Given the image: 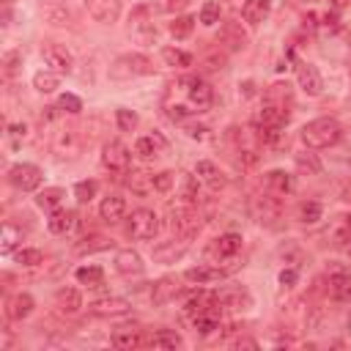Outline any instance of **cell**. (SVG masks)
Here are the masks:
<instances>
[{"label":"cell","instance_id":"cell-1","mask_svg":"<svg viewBox=\"0 0 351 351\" xmlns=\"http://www.w3.org/2000/svg\"><path fill=\"white\" fill-rule=\"evenodd\" d=\"M343 137V129L335 118H313L307 121L302 129H299V140L304 143V148L310 151H321V148H329V145H337Z\"/></svg>","mask_w":351,"mask_h":351},{"label":"cell","instance_id":"cell-2","mask_svg":"<svg viewBox=\"0 0 351 351\" xmlns=\"http://www.w3.org/2000/svg\"><path fill=\"white\" fill-rule=\"evenodd\" d=\"M156 66L151 58L140 55V52H126V55H118L112 63H110V80H134V77H148L154 74Z\"/></svg>","mask_w":351,"mask_h":351},{"label":"cell","instance_id":"cell-3","mask_svg":"<svg viewBox=\"0 0 351 351\" xmlns=\"http://www.w3.org/2000/svg\"><path fill=\"white\" fill-rule=\"evenodd\" d=\"M52 151L60 159H74L82 151V134L74 123H63L52 132Z\"/></svg>","mask_w":351,"mask_h":351},{"label":"cell","instance_id":"cell-4","mask_svg":"<svg viewBox=\"0 0 351 351\" xmlns=\"http://www.w3.org/2000/svg\"><path fill=\"white\" fill-rule=\"evenodd\" d=\"M239 250H241V236H239V233H222L219 239L211 241V247L206 250V258H208V263H217V266H219V261L236 263ZM236 266H239V263H236ZM228 271H230V269H228Z\"/></svg>","mask_w":351,"mask_h":351},{"label":"cell","instance_id":"cell-5","mask_svg":"<svg viewBox=\"0 0 351 351\" xmlns=\"http://www.w3.org/2000/svg\"><path fill=\"white\" fill-rule=\"evenodd\" d=\"M8 181L19 189V192H33L41 186L44 181V173L38 165H30V162H16L8 167Z\"/></svg>","mask_w":351,"mask_h":351},{"label":"cell","instance_id":"cell-6","mask_svg":"<svg viewBox=\"0 0 351 351\" xmlns=\"http://www.w3.org/2000/svg\"><path fill=\"white\" fill-rule=\"evenodd\" d=\"M159 233V217L154 208H137L129 217V236L137 241H148Z\"/></svg>","mask_w":351,"mask_h":351},{"label":"cell","instance_id":"cell-7","mask_svg":"<svg viewBox=\"0 0 351 351\" xmlns=\"http://www.w3.org/2000/svg\"><path fill=\"white\" fill-rule=\"evenodd\" d=\"M186 88V99H189V107L195 110V112H208V107H211V101H214V90H211V85L206 82V80H200V77H184L181 80Z\"/></svg>","mask_w":351,"mask_h":351},{"label":"cell","instance_id":"cell-8","mask_svg":"<svg viewBox=\"0 0 351 351\" xmlns=\"http://www.w3.org/2000/svg\"><path fill=\"white\" fill-rule=\"evenodd\" d=\"M170 228L181 239H189V236H195L200 230V214L195 211V206L184 203V206H178V208L170 211Z\"/></svg>","mask_w":351,"mask_h":351},{"label":"cell","instance_id":"cell-9","mask_svg":"<svg viewBox=\"0 0 351 351\" xmlns=\"http://www.w3.org/2000/svg\"><path fill=\"white\" fill-rule=\"evenodd\" d=\"M129 162H132L129 148H126L121 140H110V143H104V148H101V165H104V170L123 176V173L129 170Z\"/></svg>","mask_w":351,"mask_h":351},{"label":"cell","instance_id":"cell-10","mask_svg":"<svg viewBox=\"0 0 351 351\" xmlns=\"http://www.w3.org/2000/svg\"><path fill=\"white\" fill-rule=\"evenodd\" d=\"M329 296L335 302H348L351 299V271L343 263H329Z\"/></svg>","mask_w":351,"mask_h":351},{"label":"cell","instance_id":"cell-11","mask_svg":"<svg viewBox=\"0 0 351 351\" xmlns=\"http://www.w3.org/2000/svg\"><path fill=\"white\" fill-rule=\"evenodd\" d=\"M41 58H44V63L49 66V71H55V74H71V69H74L71 52H69L66 47H60V44H47V47H41Z\"/></svg>","mask_w":351,"mask_h":351},{"label":"cell","instance_id":"cell-12","mask_svg":"<svg viewBox=\"0 0 351 351\" xmlns=\"http://www.w3.org/2000/svg\"><path fill=\"white\" fill-rule=\"evenodd\" d=\"M214 293H217V302L222 304V310H247V307H252V296L241 285H222Z\"/></svg>","mask_w":351,"mask_h":351},{"label":"cell","instance_id":"cell-13","mask_svg":"<svg viewBox=\"0 0 351 351\" xmlns=\"http://www.w3.org/2000/svg\"><path fill=\"white\" fill-rule=\"evenodd\" d=\"M217 307H222L219 302H217V293L211 291H197V293H192L186 302H184V315H186V321L192 324L195 318H200V315H206V313H211V310H217Z\"/></svg>","mask_w":351,"mask_h":351},{"label":"cell","instance_id":"cell-14","mask_svg":"<svg viewBox=\"0 0 351 351\" xmlns=\"http://www.w3.org/2000/svg\"><path fill=\"white\" fill-rule=\"evenodd\" d=\"M230 271L225 266H217V263H200V266H192L184 271V280L192 282V285H208V282H219L225 280Z\"/></svg>","mask_w":351,"mask_h":351},{"label":"cell","instance_id":"cell-15","mask_svg":"<svg viewBox=\"0 0 351 351\" xmlns=\"http://www.w3.org/2000/svg\"><path fill=\"white\" fill-rule=\"evenodd\" d=\"M296 82H299V88H302L307 96H318V93L324 90V77H321V71H318L313 63H307V60H299V63H296Z\"/></svg>","mask_w":351,"mask_h":351},{"label":"cell","instance_id":"cell-16","mask_svg":"<svg viewBox=\"0 0 351 351\" xmlns=\"http://www.w3.org/2000/svg\"><path fill=\"white\" fill-rule=\"evenodd\" d=\"M85 8L99 25H112L121 16V0H85Z\"/></svg>","mask_w":351,"mask_h":351},{"label":"cell","instance_id":"cell-17","mask_svg":"<svg viewBox=\"0 0 351 351\" xmlns=\"http://www.w3.org/2000/svg\"><path fill=\"white\" fill-rule=\"evenodd\" d=\"M129 310H132V304L121 296H104V299L90 302V315H96V318H118V315H126Z\"/></svg>","mask_w":351,"mask_h":351},{"label":"cell","instance_id":"cell-18","mask_svg":"<svg viewBox=\"0 0 351 351\" xmlns=\"http://www.w3.org/2000/svg\"><path fill=\"white\" fill-rule=\"evenodd\" d=\"M291 118V107L288 104H274V101H263L261 112H258V126H274L282 129Z\"/></svg>","mask_w":351,"mask_h":351},{"label":"cell","instance_id":"cell-19","mask_svg":"<svg viewBox=\"0 0 351 351\" xmlns=\"http://www.w3.org/2000/svg\"><path fill=\"white\" fill-rule=\"evenodd\" d=\"M252 217L261 222V225H274L280 219V203L274 195H261L252 200Z\"/></svg>","mask_w":351,"mask_h":351},{"label":"cell","instance_id":"cell-20","mask_svg":"<svg viewBox=\"0 0 351 351\" xmlns=\"http://www.w3.org/2000/svg\"><path fill=\"white\" fill-rule=\"evenodd\" d=\"M33 307H36L33 296L25 293V291H19V293L8 296V302H5V318L8 321H25L33 313Z\"/></svg>","mask_w":351,"mask_h":351},{"label":"cell","instance_id":"cell-21","mask_svg":"<svg viewBox=\"0 0 351 351\" xmlns=\"http://www.w3.org/2000/svg\"><path fill=\"white\" fill-rule=\"evenodd\" d=\"M41 16H44L52 27H71V25H74L71 11H69L63 3H58V0H47V3H41Z\"/></svg>","mask_w":351,"mask_h":351},{"label":"cell","instance_id":"cell-22","mask_svg":"<svg viewBox=\"0 0 351 351\" xmlns=\"http://www.w3.org/2000/svg\"><path fill=\"white\" fill-rule=\"evenodd\" d=\"M143 258L134 250H118L115 252V271L121 277H140L143 274Z\"/></svg>","mask_w":351,"mask_h":351},{"label":"cell","instance_id":"cell-23","mask_svg":"<svg viewBox=\"0 0 351 351\" xmlns=\"http://www.w3.org/2000/svg\"><path fill=\"white\" fill-rule=\"evenodd\" d=\"M178 293H181L178 277H159V280L154 282V288H151V302H154V304H167V302H173Z\"/></svg>","mask_w":351,"mask_h":351},{"label":"cell","instance_id":"cell-24","mask_svg":"<svg viewBox=\"0 0 351 351\" xmlns=\"http://www.w3.org/2000/svg\"><path fill=\"white\" fill-rule=\"evenodd\" d=\"M55 307L63 315H74L82 307V293L77 288H71V285H63V288L55 291Z\"/></svg>","mask_w":351,"mask_h":351},{"label":"cell","instance_id":"cell-25","mask_svg":"<svg viewBox=\"0 0 351 351\" xmlns=\"http://www.w3.org/2000/svg\"><path fill=\"white\" fill-rule=\"evenodd\" d=\"M110 343L115 348H140V346H148V337L143 335V329H134V326H123V329H115Z\"/></svg>","mask_w":351,"mask_h":351},{"label":"cell","instance_id":"cell-26","mask_svg":"<svg viewBox=\"0 0 351 351\" xmlns=\"http://www.w3.org/2000/svg\"><path fill=\"white\" fill-rule=\"evenodd\" d=\"M47 228L52 233H58V236L71 233L77 228V211H71V208H55L49 214V219H47Z\"/></svg>","mask_w":351,"mask_h":351},{"label":"cell","instance_id":"cell-27","mask_svg":"<svg viewBox=\"0 0 351 351\" xmlns=\"http://www.w3.org/2000/svg\"><path fill=\"white\" fill-rule=\"evenodd\" d=\"M263 184H266V192L269 195H288L291 189H293V176L291 173H285V170H269L266 173V178H263Z\"/></svg>","mask_w":351,"mask_h":351},{"label":"cell","instance_id":"cell-28","mask_svg":"<svg viewBox=\"0 0 351 351\" xmlns=\"http://www.w3.org/2000/svg\"><path fill=\"white\" fill-rule=\"evenodd\" d=\"M123 214H126V200H123L121 195H107V197H101V203H99V217H101L104 222H118V219H123Z\"/></svg>","mask_w":351,"mask_h":351},{"label":"cell","instance_id":"cell-29","mask_svg":"<svg viewBox=\"0 0 351 351\" xmlns=\"http://www.w3.org/2000/svg\"><path fill=\"white\" fill-rule=\"evenodd\" d=\"M165 145H167V140H165L159 132H151V134H145V137H137L134 154L143 156V159H151V156H156L159 151H165Z\"/></svg>","mask_w":351,"mask_h":351},{"label":"cell","instance_id":"cell-30","mask_svg":"<svg viewBox=\"0 0 351 351\" xmlns=\"http://www.w3.org/2000/svg\"><path fill=\"white\" fill-rule=\"evenodd\" d=\"M195 176H197V181L208 184L211 189L225 186V176H222V173H219V167H217L214 162H208V159H200V162L195 165Z\"/></svg>","mask_w":351,"mask_h":351},{"label":"cell","instance_id":"cell-31","mask_svg":"<svg viewBox=\"0 0 351 351\" xmlns=\"http://www.w3.org/2000/svg\"><path fill=\"white\" fill-rule=\"evenodd\" d=\"M269 11H271V0H244L241 5V16L250 25H261L269 16Z\"/></svg>","mask_w":351,"mask_h":351},{"label":"cell","instance_id":"cell-32","mask_svg":"<svg viewBox=\"0 0 351 351\" xmlns=\"http://www.w3.org/2000/svg\"><path fill=\"white\" fill-rule=\"evenodd\" d=\"M126 186L134 192V195H148L154 189V176L145 173V170H126Z\"/></svg>","mask_w":351,"mask_h":351},{"label":"cell","instance_id":"cell-33","mask_svg":"<svg viewBox=\"0 0 351 351\" xmlns=\"http://www.w3.org/2000/svg\"><path fill=\"white\" fill-rule=\"evenodd\" d=\"M148 346L151 348H181L184 340L176 329H156L154 335H148Z\"/></svg>","mask_w":351,"mask_h":351},{"label":"cell","instance_id":"cell-34","mask_svg":"<svg viewBox=\"0 0 351 351\" xmlns=\"http://www.w3.org/2000/svg\"><path fill=\"white\" fill-rule=\"evenodd\" d=\"M219 38H222L230 49H244V47H247V33L241 30V25H239V22H225V27H222Z\"/></svg>","mask_w":351,"mask_h":351},{"label":"cell","instance_id":"cell-35","mask_svg":"<svg viewBox=\"0 0 351 351\" xmlns=\"http://www.w3.org/2000/svg\"><path fill=\"white\" fill-rule=\"evenodd\" d=\"M184 252H186V241H167V244H162V247H154V261H159V263H173V261H178Z\"/></svg>","mask_w":351,"mask_h":351},{"label":"cell","instance_id":"cell-36","mask_svg":"<svg viewBox=\"0 0 351 351\" xmlns=\"http://www.w3.org/2000/svg\"><path fill=\"white\" fill-rule=\"evenodd\" d=\"M74 277H77L80 285H88V288H99V285H104V269L96 266V263H90V266H80V269L74 271Z\"/></svg>","mask_w":351,"mask_h":351},{"label":"cell","instance_id":"cell-37","mask_svg":"<svg viewBox=\"0 0 351 351\" xmlns=\"http://www.w3.org/2000/svg\"><path fill=\"white\" fill-rule=\"evenodd\" d=\"M63 197H66V192H63L60 186H47V189H41V192L36 195V206L44 208V211H55Z\"/></svg>","mask_w":351,"mask_h":351},{"label":"cell","instance_id":"cell-38","mask_svg":"<svg viewBox=\"0 0 351 351\" xmlns=\"http://www.w3.org/2000/svg\"><path fill=\"white\" fill-rule=\"evenodd\" d=\"M110 247H112L110 239H104V236H99V233H90V236H82V239L74 244V252L85 255V252H99V250H110Z\"/></svg>","mask_w":351,"mask_h":351},{"label":"cell","instance_id":"cell-39","mask_svg":"<svg viewBox=\"0 0 351 351\" xmlns=\"http://www.w3.org/2000/svg\"><path fill=\"white\" fill-rule=\"evenodd\" d=\"M162 60H165L167 66H173V69H186V66H192V55H189L186 49H178V47H165V49H162Z\"/></svg>","mask_w":351,"mask_h":351},{"label":"cell","instance_id":"cell-40","mask_svg":"<svg viewBox=\"0 0 351 351\" xmlns=\"http://www.w3.org/2000/svg\"><path fill=\"white\" fill-rule=\"evenodd\" d=\"M263 101H274V104H288L291 107V85L288 82H274L266 88Z\"/></svg>","mask_w":351,"mask_h":351},{"label":"cell","instance_id":"cell-41","mask_svg":"<svg viewBox=\"0 0 351 351\" xmlns=\"http://www.w3.org/2000/svg\"><path fill=\"white\" fill-rule=\"evenodd\" d=\"M58 112H69V115H80L82 112V99L74 93H60L58 96Z\"/></svg>","mask_w":351,"mask_h":351},{"label":"cell","instance_id":"cell-42","mask_svg":"<svg viewBox=\"0 0 351 351\" xmlns=\"http://www.w3.org/2000/svg\"><path fill=\"white\" fill-rule=\"evenodd\" d=\"M321 214H324V206H321L318 200H307V203H302V208H299V219H302L304 225H315V222L321 219Z\"/></svg>","mask_w":351,"mask_h":351},{"label":"cell","instance_id":"cell-43","mask_svg":"<svg viewBox=\"0 0 351 351\" xmlns=\"http://www.w3.org/2000/svg\"><path fill=\"white\" fill-rule=\"evenodd\" d=\"M33 88H36L38 93H52V90L58 88V74H55V71H38V74L33 77Z\"/></svg>","mask_w":351,"mask_h":351},{"label":"cell","instance_id":"cell-44","mask_svg":"<svg viewBox=\"0 0 351 351\" xmlns=\"http://www.w3.org/2000/svg\"><path fill=\"white\" fill-rule=\"evenodd\" d=\"M115 123H118V129H121V132H134V129H137V123H140V118H137V112H132V110L121 107V110H115Z\"/></svg>","mask_w":351,"mask_h":351},{"label":"cell","instance_id":"cell-45","mask_svg":"<svg viewBox=\"0 0 351 351\" xmlns=\"http://www.w3.org/2000/svg\"><path fill=\"white\" fill-rule=\"evenodd\" d=\"M296 167H299V173H307V176L321 173V162L315 154H296Z\"/></svg>","mask_w":351,"mask_h":351},{"label":"cell","instance_id":"cell-46","mask_svg":"<svg viewBox=\"0 0 351 351\" xmlns=\"http://www.w3.org/2000/svg\"><path fill=\"white\" fill-rule=\"evenodd\" d=\"M96 189H99V184H96L93 178L77 181V184H74V197H77L80 203H90V200L96 197Z\"/></svg>","mask_w":351,"mask_h":351},{"label":"cell","instance_id":"cell-47","mask_svg":"<svg viewBox=\"0 0 351 351\" xmlns=\"http://www.w3.org/2000/svg\"><path fill=\"white\" fill-rule=\"evenodd\" d=\"M14 261L22 263V266H38V263L44 261V255H41V250H36V247H22V250L14 252Z\"/></svg>","mask_w":351,"mask_h":351},{"label":"cell","instance_id":"cell-48","mask_svg":"<svg viewBox=\"0 0 351 351\" xmlns=\"http://www.w3.org/2000/svg\"><path fill=\"white\" fill-rule=\"evenodd\" d=\"M192 27H195V19L192 16H176L170 22V36L173 38H186L192 33Z\"/></svg>","mask_w":351,"mask_h":351},{"label":"cell","instance_id":"cell-49","mask_svg":"<svg viewBox=\"0 0 351 351\" xmlns=\"http://www.w3.org/2000/svg\"><path fill=\"white\" fill-rule=\"evenodd\" d=\"M181 181H184V186H181V197H184V203L195 206V203H197V197H200V189H197V176H184Z\"/></svg>","mask_w":351,"mask_h":351},{"label":"cell","instance_id":"cell-50","mask_svg":"<svg viewBox=\"0 0 351 351\" xmlns=\"http://www.w3.org/2000/svg\"><path fill=\"white\" fill-rule=\"evenodd\" d=\"M200 22H203L206 27L217 25V22H219V3H214V0L203 3V8H200Z\"/></svg>","mask_w":351,"mask_h":351},{"label":"cell","instance_id":"cell-51","mask_svg":"<svg viewBox=\"0 0 351 351\" xmlns=\"http://www.w3.org/2000/svg\"><path fill=\"white\" fill-rule=\"evenodd\" d=\"M19 66H22V52H19V49H11V52L3 55V71H5V77L16 74Z\"/></svg>","mask_w":351,"mask_h":351},{"label":"cell","instance_id":"cell-52","mask_svg":"<svg viewBox=\"0 0 351 351\" xmlns=\"http://www.w3.org/2000/svg\"><path fill=\"white\" fill-rule=\"evenodd\" d=\"M173 184H176V173H170V170H162V173H156L154 176V189L156 192H170L173 189Z\"/></svg>","mask_w":351,"mask_h":351},{"label":"cell","instance_id":"cell-53","mask_svg":"<svg viewBox=\"0 0 351 351\" xmlns=\"http://www.w3.org/2000/svg\"><path fill=\"white\" fill-rule=\"evenodd\" d=\"M19 239H22V233H19L11 222H5V225H3V252H11Z\"/></svg>","mask_w":351,"mask_h":351},{"label":"cell","instance_id":"cell-54","mask_svg":"<svg viewBox=\"0 0 351 351\" xmlns=\"http://www.w3.org/2000/svg\"><path fill=\"white\" fill-rule=\"evenodd\" d=\"M25 137H27V126L25 123H11L8 126V143H11V148H19Z\"/></svg>","mask_w":351,"mask_h":351},{"label":"cell","instance_id":"cell-55","mask_svg":"<svg viewBox=\"0 0 351 351\" xmlns=\"http://www.w3.org/2000/svg\"><path fill=\"white\" fill-rule=\"evenodd\" d=\"M184 134L189 140H206L208 137V126H203V123H184Z\"/></svg>","mask_w":351,"mask_h":351},{"label":"cell","instance_id":"cell-56","mask_svg":"<svg viewBox=\"0 0 351 351\" xmlns=\"http://www.w3.org/2000/svg\"><path fill=\"white\" fill-rule=\"evenodd\" d=\"M192 110H186L184 104H167V118L173 121V123H184V118L189 115Z\"/></svg>","mask_w":351,"mask_h":351},{"label":"cell","instance_id":"cell-57","mask_svg":"<svg viewBox=\"0 0 351 351\" xmlns=\"http://www.w3.org/2000/svg\"><path fill=\"white\" fill-rule=\"evenodd\" d=\"M296 277H299V271H296V266H288V269H282V271H280V285H285V288H291V285L296 282Z\"/></svg>","mask_w":351,"mask_h":351},{"label":"cell","instance_id":"cell-58","mask_svg":"<svg viewBox=\"0 0 351 351\" xmlns=\"http://www.w3.org/2000/svg\"><path fill=\"white\" fill-rule=\"evenodd\" d=\"M189 5V0H165V11L176 14V11H184Z\"/></svg>","mask_w":351,"mask_h":351},{"label":"cell","instance_id":"cell-59","mask_svg":"<svg viewBox=\"0 0 351 351\" xmlns=\"http://www.w3.org/2000/svg\"><path fill=\"white\" fill-rule=\"evenodd\" d=\"M233 348H258V340H252V337H239V340H233Z\"/></svg>","mask_w":351,"mask_h":351},{"label":"cell","instance_id":"cell-60","mask_svg":"<svg viewBox=\"0 0 351 351\" xmlns=\"http://www.w3.org/2000/svg\"><path fill=\"white\" fill-rule=\"evenodd\" d=\"M222 63H225L222 55H211V58L206 60V69H208V71H217V69H222Z\"/></svg>","mask_w":351,"mask_h":351},{"label":"cell","instance_id":"cell-61","mask_svg":"<svg viewBox=\"0 0 351 351\" xmlns=\"http://www.w3.org/2000/svg\"><path fill=\"white\" fill-rule=\"evenodd\" d=\"M329 5H332V11H343L348 5V0H329Z\"/></svg>","mask_w":351,"mask_h":351},{"label":"cell","instance_id":"cell-62","mask_svg":"<svg viewBox=\"0 0 351 351\" xmlns=\"http://www.w3.org/2000/svg\"><path fill=\"white\" fill-rule=\"evenodd\" d=\"M11 3H14V0H3V5H11Z\"/></svg>","mask_w":351,"mask_h":351},{"label":"cell","instance_id":"cell-63","mask_svg":"<svg viewBox=\"0 0 351 351\" xmlns=\"http://www.w3.org/2000/svg\"><path fill=\"white\" fill-rule=\"evenodd\" d=\"M348 252H351V244H348Z\"/></svg>","mask_w":351,"mask_h":351},{"label":"cell","instance_id":"cell-64","mask_svg":"<svg viewBox=\"0 0 351 351\" xmlns=\"http://www.w3.org/2000/svg\"><path fill=\"white\" fill-rule=\"evenodd\" d=\"M348 324H351V318H348Z\"/></svg>","mask_w":351,"mask_h":351}]
</instances>
